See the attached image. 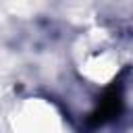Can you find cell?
I'll list each match as a JSON object with an SVG mask.
<instances>
[{"label": "cell", "instance_id": "1", "mask_svg": "<svg viewBox=\"0 0 133 133\" xmlns=\"http://www.w3.org/2000/svg\"><path fill=\"white\" fill-rule=\"evenodd\" d=\"M15 133H64V123L56 106L44 98H27L12 112Z\"/></svg>", "mask_w": 133, "mask_h": 133}, {"label": "cell", "instance_id": "2", "mask_svg": "<svg viewBox=\"0 0 133 133\" xmlns=\"http://www.w3.org/2000/svg\"><path fill=\"white\" fill-rule=\"evenodd\" d=\"M121 64H123L121 52L108 39H100V44H94L87 48V52L79 62V69L87 81L96 85H106L118 75Z\"/></svg>", "mask_w": 133, "mask_h": 133}]
</instances>
